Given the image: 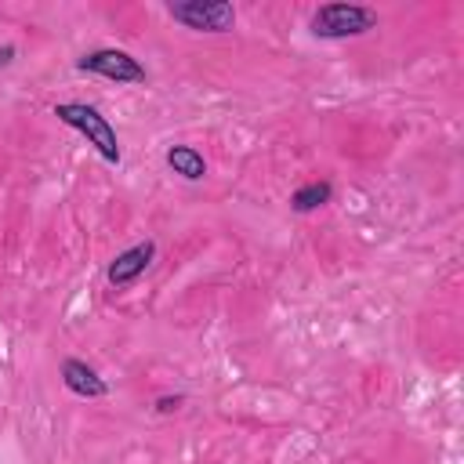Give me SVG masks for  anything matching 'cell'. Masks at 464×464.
Here are the masks:
<instances>
[{
	"label": "cell",
	"mask_w": 464,
	"mask_h": 464,
	"mask_svg": "<svg viewBox=\"0 0 464 464\" xmlns=\"http://www.w3.org/2000/svg\"><path fill=\"white\" fill-rule=\"evenodd\" d=\"M330 196H334L330 181H308V185H301V188L290 196V207H294L297 214H308V210H319L323 203H330Z\"/></svg>",
	"instance_id": "cell-8"
},
{
	"label": "cell",
	"mask_w": 464,
	"mask_h": 464,
	"mask_svg": "<svg viewBox=\"0 0 464 464\" xmlns=\"http://www.w3.org/2000/svg\"><path fill=\"white\" fill-rule=\"evenodd\" d=\"M62 381H65V388H69L72 395H80V399H102V395H109V384H105L87 362H80V359H65V362H62Z\"/></svg>",
	"instance_id": "cell-6"
},
{
	"label": "cell",
	"mask_w": 464,
	"mask_h": 464,
	"mask_svg": "<svg viewBox=\"0 0 464 464\" xmlns=\"http://www.w3.org/2000/svg\"><path fill=\"white\" fill-rule=\"evenodd\" d=\"M167 14L196 33H228L236 25V7L228 0H181L170 4Z\"/></svg>",
	"instance_id": "cell-3"
},
{
	"label": "cell",
	"mask_w": 464,
	"mask_h": 464,
	"mask_svg": "<svg viewBox=\"0 0 464 464\" xmlns=\"http://www.w3.org/2000/svg\"><path fill=\"white\" fill-rule=\"evenodd\" d=\"M76 65H80V72H98V76L116 80V83H145V65H141L134 54L120 51V47L91 51V54H83Z\"/></svg>",
	"instance_id": "cell-4"
},
{
	"label": "cell",
	"mask_w": 464,
	"mask_h": 464,
	"mask_svg": "<svg viewBox=\"0 0 464 464\" xmlns=\"http://www.w3.org/2000/svg\"><path fill=\"white\" fill-rule=\"evenodd\" d=\"M54 116L69 127H76L105 163H120V141H116V130L109 127V120L94 109V105H83V102H62L54 105Z\"/></svg>",
	"instance_id": "cell-2"
},
{
	"label": "cell",
	"mask_w": 464,
	"mask_h": 464,
	"mask_svg": "<svg viewBox=\"0 0 464 464\" xmlns=\"http://www.w3.org/2000/svg\"><path fill=\"white\" fill-rule=\"evenodd\" d=\"M11 58H14V47L4 44V47H0V65H11Z\"/></svg>",
	"instance_id": "cell-10"
},
{
	"label": "cell",
	"mask_w": 464,
	"mask_h": 464,
	"mask_svg": "<svg viewBox=\"0 0 464 464\" xmlns=\"http://www.w3.org/2000/svg\"><path fill=\"white\" fill-rule=\"evenodd\" d=\"M152 257H156V243H152V239L127 246L123 254H116V257H112V265H109V283H112L116 290L130 286V283H134V279L152 265Z\"/></svg>",
	"instance_id": "cell-5"
},
{
	"label": "cell",
	"mask_w": 464,
	"mask_h": 464,
	"mask_svg": "<svg viewBox=\"0 0 464 464\" xmlns=\"http://www.w3.org/2000/svg\"><path fill=\"white\" fill-rule=\"evenodd\" d=\"M308 25L319 40H348L370 33L377 25V11L366 4H323L312 11Z\"/></svg>",
	"instance_id": "cell-1"
},
{
	"label": "cell",
	"mask_w": 464,
	"mask_h": 464,
	"mask_svg": "<svg viewBox=\"0 0 464 464\" xmlns=\"http://www.w3.org/2000/svg\"><path fill=\"white\" fill-rule=\"evenodd\" d=\"M181 402H185V399H181V395H163V399H160V402H156V410H160V413H170V410H178V406H181Z\"/></svg>",
	"instance_id": "cell-9"
},
{
	"label": "cell",
	"mask_w": 464,
	"mask_h": 464,
	"mask_svg": "<svg viewBox=\"0 0 464 464\" xmlns=\"http://www.w3.org/2000/svg\"><path fill=\"white\" fill-rule=\"evenodd\" d=\"M167 167H170L174 174H181L185 181H199V178L207 174V160H203V152H196L192 145H170V149H167Z\"/></svg>",
	"instance_id": "cell-7"
}]
</instances>
